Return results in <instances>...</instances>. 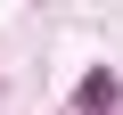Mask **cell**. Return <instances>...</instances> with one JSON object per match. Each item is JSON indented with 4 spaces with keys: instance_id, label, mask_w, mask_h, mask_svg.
I'll return each instance as SVG.
<instances>
[{
    "instance_id": "cell-1",
    "label": "cell",
    "mask_w": 123,
    "mask_h": 115,
    "mask_svg": "<svg viewBox=\"0 0 123 115\" xmlns=\"http://www.w3.org/2000/svg\"><path fill=\"white\" fill-rule=\"evenodd\" d=\"M74 107H82V115H107V107H115V74H107V66L82 74V99H74Z\"/></svg>"
}]
</instances>
